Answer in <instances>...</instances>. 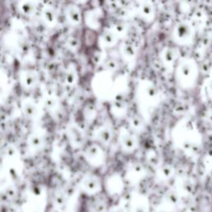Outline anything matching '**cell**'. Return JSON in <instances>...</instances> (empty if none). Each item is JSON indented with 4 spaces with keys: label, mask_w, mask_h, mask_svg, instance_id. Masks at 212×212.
Segmentation results:
<instances>
[{
    "label": "cell",
    "mask_w": 212,
    "mask_h": 212,
    "mask_svg": "<svg viewBox=\"0 0 212 212\" xmlns=\"http://www.w3.org/2000/svg\"><path fill=\"white\" fill-rule=\"evenodd\" d=\"M38 78L34 72H28L26 74L25 78H24V84L27 87L32 88L34 87L37 83Z\"/></svg>",
    "instance_id": "cell-1"
},
{
    "label": "cell",
    "mask_w": 212,
    "mask_h": 212,
    "mask_svg": "<svg viewBox=\"0 0 212 212\" xmlns=\"http://www.w3.org/2000/svg\"><path fill=\"white\" fill-rule=\"evenodd\" d=\"M83 187L84 190L87 191H94L95 188L97 187V182L95 180L92 179V178H88L85 179L83 182Z\"/></svg>",
    "instance_id": "cell-2"
},
{
    "label": "cell",
    "mask_w": 212,
    "mask_h": 212,
    "mask_svg": "<svg viewBox=\"0 0 212 212\" xmlns=\"http://www.w3.org/2000/svg\"><path fill=\"white\" fill-rule=\"evenodd\" d=\"M22 12L26 15H32L35 12V7L31 2L24 3L21 6Z\"/></svg>",
    "instance_id": "cell-3"
},
{
    "label": "cell",
    "mask_w": 212,
    "mask_h": 212,
    "mask_svg": "<svg viewBox=\"0 0 212 212\" xmlns=\"http://www.w3.org/2000/svg\"><path fill=\"white\" fill-rule=\"evenodd\" d=\"M44 16H45V18L48 23H53L55 21V18H56V14L51 9L46 10L45 13H44Z\"/></svg>",
    "instance_id": "cell-4"
},
{
    "label": "cell",
    "mask_w": 212,
    "mask_h": 212,
    "mask_svg": "<svg viewBox=\"0 0 212 212\" xmlns=\"http://www.w3.org/2000/svg\"><path fill=\"white\" fill-rule=\"evenodd\" d=\"M69 13H70V16H71V18L72 21L74 22L79 21V14H78L77 12L74 11V10H71V11H70Z\"/></svg>",
    "instance_id": "cell-5"
},
{
    "label": "cell",
    "mask_w": 212,
    "mask_h": 212,
    "mask_svg": "<svg viewBox=\"0 0 212 212\" xmlns=\"http://www.w3.org/2000/svg\"><path fill=\"white\" fill-rule=\"evenodd\" d=\"M75 1H78V0H75Z\"/></svg>",
    "instance_id": "cell-6"
}]
</instances>
